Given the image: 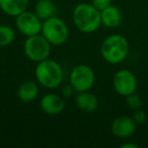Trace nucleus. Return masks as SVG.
<instances>
[{"instance_id":"nucleus-15","label":"nucleus","mask_w":148,"mask_h":148,"mask_svg":"<svg viewBox=\"0 0 148 148\" xmlns=\"http://www.w3.org/2000/svg\"><path fill=\"white\" fill-rule=\"evenodd\" d=\"M35 13L40 19H46L56 15V7L52 0H39L35 6Z\"/></svg>"},{"instance_id":"nucleus-14","label":"nucleus","mask_w":148,"mask_h":148,"mask_svg":"<svg viewBox=\"0 0 148 148\" xmlns=\"http://www.w3.org/2000/svg\"><path fill=\"white\" fill-rule=\"evenodd\" d=\"M38 95H39V86L35 81H25L19 85L17 89V97L23 103H32L37 99Z\"/></svg>"},{"instance_id":"nucleus-17","label":"nucleus","mask_w":148,"mask_h":148,"mask_svg":"<svg viewBox=\"0 0 148 148\" xmlns=\"http://www.w3.org/2000/svg\"><path fill=\"white\" fill-rule=\"evenodd\" d=\"M126 103H127V106L131 110L137 111V110H139L142 106L141 97H140L138 95H136L135 92H133V93H131V95L126 97Z\"/></svg>"},{"instance_id":"nucleus-21","label":"nucleus","mask_w":148,"mask_h":148,"mask_svg":"<svg viewBox=\"0 0 148 148\" xmlns=\"http://www.w3.org/2000/svg\"><path fill=\"white\" fill-rule=\"evenodd\" d=\"M122 148H138L139 146L136 145V144H131V143H127V144H123L121 145Z\"/></svg>"},{"instance_id":"nucleus-1","label":"nucleus","mask_w":148,"mask_h":148,"mask_svg":"<svg viewBox=\"0 0 148 148\" xmlns=\"http://www.w3.org/2000/svg\"><path fill=\"white\" fill-rule=\"evenodd\" d=\"M72 17L77 29L84 34L97 31L101 25V11L88 3L76 5L72 13Z\"/></svg>"},{"instance_id":"nucleus-20","label":"nucleus","mask_w":148,"mask_h":148,"mask_svg":"<svg viewBox=\"0 0 148 148\" xmlns=\"http://www.w3.org/2000/svg\"><path fill=\"white\" fill-rule=\"evenodd\" d=\"M75 92L74 88L72 87L71 84L69 85H65V86L62 88V91H61V95L64 97V99H70V97L73 95V93Z\"/></svg>"},{"instance_id":"nucleus-18","label":"nucleus","mask_w":148,"mask_h":148,"mask_svg":"<svg viewBox=\"0 0 148 148\" xmlns=\"http://www.w3.org/2000/svg\"><path fill=\"white\" fill-rule=\"evenodd\" d=\"M133 120L137 125H142L147 121V114L142 110H137L133 116Z\"/></svg>"},{"instance_id":"nucleus-16","label":"nucleus","mask_w":148,"mask_h":148,"mask_svg":"<svg viewBox=\"0 0 148 148\" xmlns=\"http://www.w3.org/2000/svg\"><path fill=\"white\" fill-rule=\"evenodd\" d=\"M15 40L14 29L9 25H0V47H7Z\"/></svg>"},{"instance_id":"nucleus-22","label":"nucleus","mask_w":148,"mask_h":148,"mask_svg":"<svg viewBox=\"0 0 148 148\" xmlns=\"http://www.w3.org/2000/svg\"><path fill=\"white\" fill-rule=\"evenodd\" d=\"M52 1H55V0H52Z\"/></svg>"},{"instance_id":"nucleus-7","label":"nucleus","mask_w":148,"mask_h":148,"mask_svg":"<svg viewBox=\"0 0 148 148\" xmlns=\"http://www.w3.org/2000/svg\"><path fill=\"white\" fill-rule=\"evenodd\" d=\"M15 25L19 33L27 38L42 33L43 23L35 12L25 10L15 16Z\"/></svg>"},{"instance_id":"nucleus-8","label":"nucleus","mask_w":148,"mask_h":148,"mask_svg":"<svg viewBox=\"0 0 148 148\" xmlns=\"http://www.w3.org/2000/svg\"><path fill=\"white\" fill-rule=\"evenodd\" d=\"M113 86L118 95L127 97L136 91L137 79L133 72L130 70L122 69L115 74L113 78Z\"/></svg>"},{"instance_id":"nucleus-2","label":"nucleus","mask_w":148,"mask_h":148,"mask_svg":"<svg viewBox=\"0 0 148 148\" xmlns=\"http://www.w3.org/2000/svg\"><path fill=\"white\" fill-rule=\"evenodd\" d=\"M35 76L40 85L53 89L62 83L63 69L58 62L48 58L38 63L35 69Z\"/></svg>"},{"instance_id":"nucleus-10","label":"nucleus","mask_w":148,"mask_h":148,"mask_svg":"<svg viewBox=\"0 0 148 148\" xmlns=\"http://www.w3.org/2000/svg\"><path fill=\"white\" fill-rule=\"evenodd\" d=\"M40 108L47 115H58L65 109V101L62 95L57 93H48L41 99Z\"/></svg>"},{"instance_id":"nucleus-4","label":"nucleus","mask_w":148,"mask_h":148,"mask_svg":"<svg viewBox=\"0 0 148 148\" xmlns=\"http://www.w3.org/2000/svg\"><path fill=\"white\" fill-rule=\"evenodd\" d=\"M42 35L49 41L51 45L61 46L68 40L69 29L64 21L59 17H50L44 21Z\"/></svg>"},{"instance_id":"nucleus-6","label":"nucleus","mask_w":148,"mask_h":148,"mask_svg":"<svg viewBox=\"0 0 148 148\" xmlns=\"http://www.w3.org/2000/svg\"><path fill=\"white\" fill-rule=\"evenodd\" d=\"M70 84L75 92L90 90L95 81V75L92 68L86 64H79L72 69L70 73Z\"/></svg>"},{"instance_id":"nucleus-3","label":"nucleus","mask_w":148,"mask_h":148,"mask_svg":"<svg viewBox=\"0 0 148 148\" xmlns=\"http://www.w3.org/2000/svg\"><path fill=\"white\" fill-rule=\"evenodd\" d=\"M129 53V43L124 36L113 35L103 40L101 46V55L110 64L122 63Z\"/></svg>"},{"instance_id":"nucleus-9","label":"nucleus","mask_w":148,"mask_h":148,"mask_svg":"<svg viewBox=\"0 0 148 148\" xmlns=\"http://www.w3.org/2000/svg\"><path fill=\"white\" fill-rule=\"evenodd\" d=\"M137 124L128 116H120L113 121L111 126L112 133L118 138H128L134 134Z\"/></svg>"},{"instance_id":"nucleus-19","label":"nucleus","mask_w":148,"mask_h":148,"mask_svg":"<svg viewBox=\"0 0 148 148\" xmlns=\"http://www.w3.org/2000/svg\"><path fill=\"white\" fill-rule=\"evenodd\" d=\"M91 4L99 11H101L108 6L112 5V0H91Z\"/></svg>"},{"instance_id":"nucleus-5","label":"nucleus","mask_w":148,"mask_h":148,"mask_svg":"<svg viewBox=\"0 0 148 148\" xmlns=\"http://www.w3.org/2000/svg\"><path fill=\"white\" fill-rule=\"evenodd\" d=\"M51 44L43 35L27 37L23 44V52L31 61L39 63L50 57Z\"/></svg>"},{"instance_id":"nucleus-13","label":"nucleus","mask_w":148,"mask_h":148,"mask_svg":"<svg viewBox=\"0 0 148 148\" xmlns=\"http://www.w3.org/2000/svg\"><path fill=\"white\" fill-rule=\"evenodd\" d=\"M29 0H0V9L9 16H16L27 9Z\"/></svg>"},{"instance_id":"nucleus-11","label":"nucleus","mask_w":148,"mask_h":148,"mask_svg":"<svg viewBox=\"0 0 148 148\" xmlns=\"http://www.w3.org/2000/svg\"><path fill=\"white\" fill-rule=\"evenodd\" d=\"M75 103L78 110L84 113H92L99 108V99L95 95L87 91L77 92L75 97Z\"/></svg>"},{"instance_id":"nucleus-12","label":"nucleus","mask_w":148,"mask_h":148,"mask_svg":"<svg viewBox=\"0 0 148 148\" xmlns=\"http://www.w3.org/2000/svg\"><path fill=\"white\" fill-rule=\"evenodd\" d=\"M101 25L109 29H115L122 23L121 10L115 5H110L101 11Z\"/></svg>"}]
</instances>
